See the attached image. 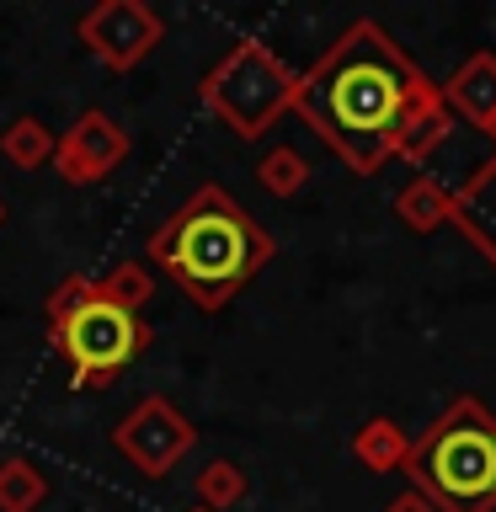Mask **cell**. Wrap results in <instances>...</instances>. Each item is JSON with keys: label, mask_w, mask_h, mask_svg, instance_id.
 I'll list each match as a JSON object with an SVG mask.
<instances>
[{"label": "cell", "mask_w": 496, "mask_h": 512, "mask_svg": "<svg viewBox=\"0 0 496 512\" xmlns=\"http://www.w3.org/2000/svg\"><path fill=\"white\" fill-rule=\"evenodd\" d=\"M443 107V91L379 22H352L310 70L299 75L294 112L352 176H374L400 160V144Z\"/></svg>", "instance_id": "obj_1"}, {"label": "cell", "mask_w": 496, "mask_h": 512, "mask_svg": "<svg viewBox=\"0 0 496 512\" xmlns=\"http://www.w3.org/2000/svg\"><path fill=\"white\" fill-rule=\"evenodd\" d=\"M144 256L203 315H219L278 256V246H272V235L219 182H203L176 214H166L150 230Z\"/></svg>", "instance_id": "obj_2"}, {"label": "cell", "mask_w": 496, "mask_h": 512, "mask_svg": "<svg viewBox=\"0 0 496 512\" xmlns=\"http://www.w3.org/2000/svg\"><path fill=\"white\" fill-rule=\"evenodd\" d=\"M400 475L432 512H496V416L475 395H459L411 443Z\"/></svg>", "instance_id": "obj_3"}, {"label": "cell", "mask_w": 496, "mask_h": 512, "mask_svg": "<svg viewBox=\"0 0 496 512\" xmlns=\"http://www.w3.org/2000/svg\"><path fill=\"white\" fill-rule=\"evenodd\" d=\"M43 326L54 336V347L64 352V363H70V390H107L155 342L144 315L123 310L107 294V283L86 278V272H70L43 299Z\"/></svg>", "instance_id": "obj_4"}, {"label": "cell", "mask_w": 496, "mask_h": 512, "mask_svg": "<svg viewBox=\"0 0 496 512\" xmlns=\"http://www.w3.org/2000/svg\"><path fill=\"white\" fill-rule=\"evenodd\" d=\"M294 91H299V70H288L262 38L230 43L198 86L203 107L235 139H262L283 112H294Z\"/></svg>", "instance_id": "obj_5"}, {"label": "cell", "mask_w": 496, "mask_h": 512, "mask_svg": "<svg viewBox=\"0 0 496 512\" xmlns=\"http://www.w3.org/2000/svg\"><path fill=\"white\" fill-rule=\"evenodd\" d=\"M75 38L86 43V54H96L112 75H128L160 48L166 22H160V11L144 6V0H96L91 11L75 16Z\"/></svg>", "instance_id": "obj_6"}, {"label": "cell", "mask_w": 496, "mask_h": 512, "mask_svg": "<svg viewBox=\"0 0 496 512\" xmlns=\"http://www.w3.org/2000/svg\"><path fill=\"white\" fill-rule=\"evenodd\" d=\"M112 448H118L139 475L160 480V475H171L192 448H198V427H192L166 395H144L139 406L112 427Z\"/></svg>", "instance_id": "obj_7"}, {"label": "cell", "mask_w": 496, "mask_h": 512, "mask_svg": "<svg viewBox=\"0 0 496 512\" xmlns=\"http://www.w3.org/2000/svg\"><path fill=\"white\" fill-rule=\"evenodd\" d=\"M123 155H128L123 123L112 118V112L91 107V112H80V118L59 134V144H54V171H59L70 187H96V182H107V176L123 166Z\"/></svg>", "instance_id": "obj_8"}, {"label": "cell", "mask_w": 496, "mask_h": 512, "mask_svg": "<svg viewBox=\"0 0 496 512\" xmlns=\"http://www.w3.org/2000/svg\"><path fill=\"white\" fill-rule=\"evenodd\" d=\"M438 91H443V107L454 112V118H464L475 134L496 139V54H486V48L470 54Z\"/></svg>", "instance_id": "obj_9"}, {"label": "cell", "mask_w": 496, "mask_h": 512, "mask_svg": "<svg viewBox=\"0 0 496 512\" xmlns=\"http://www.w3.org/2000/svg\"><path fill=\"white\" fill-rule=\"evenodd\" d=\"M454 230L496 267V150L470 171V182L454 192Z\"/></svg>", "instance_id": "obj_10"}, {"label": "cell", "mask_w": 496, "mask_h": 512, "mask_svg": "<svg viewBox=\"0 0 496 512\" xmlns=\"http://www.w3.org/2000/svg\"><path fill=\"white\" fill-rule=\"evenodd\" d=\"M395 214L411 235H432L454 219V192H448L438 176H411V182L395 192Z\"/></svg>", "instance_id": "obj_11"}, {"label": "cell", "mask_w": 496, "mask_h": 512, "mask_svg": "<svg viewBox=\"0 0 496 512\" xmlns=\"http://www.w3.org/2000/svg\"><path fill=\"white\" fill-rule=\"evenodd\" d=\"M406 454H411V438H406L400 422H390V416H368V422L352 432V459H358L363 470H374V475L400 470Z\"/></svg>", "instance_id": "obj_12"}, {"label": "cell", "mask_w": 496, "mask_h": 512, "mask_svg": "<svg viewBox=\"0 0 496 512\" xmlns=\"http://www.w3.org/2000/svg\"><path fill=\"white\" fill-rule=\"evenodd\" d=\"M54 144H59V134L43 118H32V112H22V118H11L6 128H0V155H6L16 171L54 166Z\"/></svg>", "instance_id": "obj_13"}, {"label": "cell", "mask_w": 496, "mask_h": 512, "mask_svg": "<svg viewBox=\"0 0 496 512\" xmlns=\"http://www.w3.org/2000/svg\"><path fill=\"white\" fill-rule=\"evenodd\" d=\"M192 491H198L203 512H230V507L246 502L251 480H246V470H240L235 459H208L198 470V480H192Z\"/></svg>", "instance_id": "obj_14"}, {"label": "cell", "mask_w": 496, "mask_h": 512, "mask_svg": "<svg viewBox=\"0 0 496 512\" xmlns=\"http://www.w3.org/2000/svg\"><path fill=\"white\" fill-rule=\"evenodd\" d=\"M48 496V475L22 454L0 459V512H38V502Z\"/></svg>", "instance_id": "obj_15"}, {"label": "cell", "mask_w": 496, "mask_h": 512, "mask_svg": "<svg viewBox=\"0 0 496 512\" xmlns=\"http://www.w3.org/2000/svg\"><path fill=\"white\" fill-rule=\"evenodd\" d=\"M256 182H262L272 198H299V192L310 187V160H304L294 144H278V150H267L256 160Z\"/></svg>", "instance_id": "obj_16"}, {"label": "cell", "mask_w": 496, "mask_h": 512, "mask_svg": "<svg viewBox=\"0 0 496 512\" xmlns=\"http://www.w3.org/2000/svg\"><path fill=\"white\" fill-rule=\"evenodd\" d=\"M102 283H107V294L118 299L123 310H134V315L155 299V278H150V267L134 262V256H128V262H118L112 272H102Z\"/></svg>", "instance_id": "obj_17"}, {"label": "cell", "mask_w": 496, "mask_h": 512, "mask_svg": "<svg viewBox=\"0 0 496 512\" xmlns=\"http://www.w3.org/2000/svg\"><path fill=\"white\" fill-rule=\"evenodd\" d=\"M384 512H432V502H427L422 491H400V496H395V502L384 507Z\"/></svg>", "instance_id": "obj_18"}, {"label": "cell", "mask_w": 496, "mask_h": 512, "mask_svg": "<svg viewBox=\"0 0 496 512\" xmlns=\"http://www.w3.org/2000/svg\"><path fill=\"white\" fill-rule=\"evenodd\" d=\"M0 224H6V203H0Z\"/></svg>", "instance_id": "obj_19"}, {"label": "cell", "mask_w": 496, "mask_h": 512, "mask_svg": "<svg viewBox=\"0 0 496 512\" xmlns=\"http://www.w3.org/2000/svg\"><path fill=\"white\" fill-rule=\"evenodd\" d=\"M192 512H203V507H192Z\"/></svg>", "instance_id": "obj_20"}]
</instances>
